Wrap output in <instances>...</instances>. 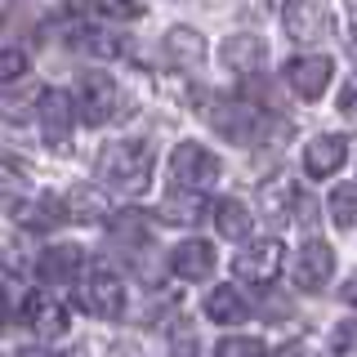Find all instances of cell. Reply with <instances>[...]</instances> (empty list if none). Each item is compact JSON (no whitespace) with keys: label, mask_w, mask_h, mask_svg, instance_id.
Instances as JSON below:
<instances>
[{"label":"cell","mask_w":357,"mask_h":357,"mask_svg":"<svg viewBox=\"0 0 357 357\" xmlns=\"http://www.w3.org/2000/svg\"><path fill=\"white\" fill-rule=\"evenodd\" d=\"M170 268L183 277V282H206V277L215 273V245H210V241H183V245H174Z\"/></svg>","instance_id":"4fadbf2b"},{"label":"cell","mask_w":357,"mask_h":357,"mask_svg":"<svg viewBox=\"0 0 357 357\" xmlns=\"http://www.w3.org/2000/svg\"><path fill=\"white\" fill-rule=\"evenodd\" d=\"M340 112L357 121V81H349V85H344V94H340Z\"/></svg>","instance_id":"f1b7e54d"},{"label":"cell","mask_w":357,"mask_h":357,"mask_svg":"<svg viewBox=\"0 0 357 357\" xmlns=\"http://www.w3.org/2000/svg\"><path fill=\"white\" fill-rule=\"evenodd\" d=\"M36 273H40V282H50V286L72 282V277L81 273V245H72V241L50 245V250L36 259Z\"/></svg>","instance_id":"5bb4252c"},{"label":"cell","mask_w":357,"mask_h":357,"mask_svg":"<svg viewBox=\"0 0 357 357\" xmlns=\"http://www.w3.org/2000/svg\"><path fill=\"white\" fill-rule=\"evenodd\" d=\"M331 219L340 223V228H357V188L344 183L331 192Z\"/></svg>","instance_id":"cb8c5ba5"},{"label":"cell","mask_w":357,"mask_h":357,"mask_svg":"<svg viewBox=\"0 0 357 357\" xmlns=\"http://www.w3.org/2000/svg\"><path fill=\"white\" fill-rule=\"evenodd\" d=\"M219 156L215 152H206L201 143H178V148L170 152V183L178 188V192H206L210 183L219 178Z\"/></svg>","instance_id":"7a4b0ae2"},{"label":"cell","mask_w":357,"mask_h":357,"mask_svg":"<svg viewBox=\"0 0 357 357\" xmlns=\"http://www.w3.org/2000/svg\"><path fill=\"white\" fill-rule=\"evenodd\" d=\"M331 72H335V63L326 59V54H299V59H290V63H286L282 81L290 85V94H295V98L312 103V98H321V94H326Z\"/></svg>","instance_id":"52a82bcc"},{"label":"cell","mask_w":357,"mask_h":357,"mask_svg":"<svg viewBox=\"0 0 357 357\" xmlns=\"http://www.w3.org/2000/svg\"><path fill=\"white\" fill-rule=\"evenodd\" d=\"M286 264V245L277 237H264V241H245L237 250V259H232V273L241 277V282L250 286H268L277 273H282Z\"/></svg>","instance_id":"8992f818"},{"label":"cell","mask_w":357,"mask_h":357,"mask_svg":"<svg viewBox=\"0 0 357 357\" xmlns=\"http://www.w3.org/2000/svg\"><path fill=\"white\" fill-rule=\"evenodd\" d=\"M22 72H27V54L22 50H0V85L18 81Z\"/></svg>","instance_id":"484cf974"},{"label":"cell","mask_w":357,"mask_h":357,"mask_svg":"<svg viewBox=\"0 0 357 357\" xmlns=\"http://www.w3.org/2000/svg\"><path fill=\"white\" fill-rule=\"evenodd\" d=\"M18 357H59V353H54V349H40V344H31V349H22Z\"/></svg>","instance_id":"1f68e13d"},{"label":"cell","mask_w":357,"mask_h":357,"mask_svg":"<svg viewBox=\"0 0 357 357\" xmlns=\"http://www.w3.org/2000/svg\"><path fill=\"white\" fill-rule=\"evenodd\" d=\"M215 223H219V237H228V241H250V228H255V219H250V210L241 206V201H219L215 206Z\"/></svg>","instance_id":"d6986e66"},{"label":"cell","mask_w":357,"mask_h":357,"mask_svg":"<svg viewBox=\"0 0 357 357\" xmlns=\"http://www.w3.org/2000/svg\"><path fill=\"white\" fill-rule=\"evenodd\" d=\"M112 237H116L121 245H148L152 241V219L148 215H116Z\"/></svg>","instance_id":"7402d4cb"},{"label":"cell","mask_w":357,"mask_h":357,"mask_svg":"<svg viewBox=\"0 0 357 357\" xmlns=\"http://www.w3.org/2000/svg\"><path fill=\"white\" fill-rule=\"evenodd\" d=\"M192 349H197V344H192V331H188V326H178V344H174V357H192Z\"/></svg>","instance_id":"4dcf8cb0"},{"label":"cell","mask_w":357,"mask_h":357,"mask_svg":"<svg viewBox=\"0 0 357 357\" xmlns=\"http://www.w3.org/2000/svg\"><path fill=\"white\" fill-rule=\"evenodd\" d=\"M210 126L228 143H259L268 130V116L255 103H241V98H215L210 103Z\"/></svg>","instance_id":"3957f363"},{"label":"cell","mask_w":357,"mask_h":357,"mask_svg":"<svg viewBox=\"0 0 357 357\" xmlns=\"http://www.w3.org/2000/svg\"><path fill=\"white\" fill-rule=\"evenodd\" d=\"M63 215H67V219H76V223H98V219L107 215V197L98 192V188L76 183L72 192L63 197Z\"/></svg>","instance_id":"ac0fdd59"},{"label":"cell","mask_w":357,"mask_h":357,"mask_svg":"<svg viewBox=\"0 0 357 357\" xmlns=\"http://www.w3.org/2000/svg\"><path fill=\"white\" fill-rule=\"evenodd\" d=\"M201 210H206V197H201V192H174V197H165V219H170V223H197Z\"/></svg>","instance_id":"603a6c76"},{"label":"cell","mask_w":357,"mask_h":357,"mask_svg":"<svg viewBox=\"0 0 357 357\" xmlns=\"http://www.w3.org/2000/svg\"><path fill=\"white\" fill-rule=\"evenodd\" d=\"M36 121H40V134H45V143H50V148H67L72 126H76V103L63 94V89H40Z\"/></svg>","instance_id":"ba28073f"},{"label":"cell","mask_w":357,"mask_h":357,"mask_svg":"<svg viewBox=\"0 0 357 357\" xmlns=\"http://www.w3.org/2000/svg\"><path fill=\"white\" fill-rule=\"evenodd\" d=\"M206 59V40L192 27H170L165 31V63L170 67H197Z\"/></svg>","instance_id":"2e32d148"},{"label":"cell","mask_w":357,"mask_h":357,"mask_svg":"<svg viewBox=\"0 0 357 357\" xmlns=\"http://www.w3.org/2000/svg\"><path fill=\"white\" fill-rule=\"evenodd\" d=\"M219 59L228 72H241V76H255L259 67L268 63V45L259 36H228L219 50Z\"/></svg>","instance_id":"7c38bea8"},{"label":"cell","mask_w":357,"mask_h":357,"mask_svg":"<svg viewBox=\"0 0 357 357\" xmlns=\"http://www.w3.org/2000/svg\"><path fill=\"white\" fill-rule=\"evenodd\" d=\"M27 321H31V331H36V335L54 340V335L67 331V308L59 304V299H50V295H31L27 299Z\"/></svg>","instance_id":"e0dca14e"},{"label":"cell","mask_w":357,"mask_h":357,"mask_svg":"<svg viewBox=\"0 0 357 357\" xmlns=\"http://www.w3.org/2000/svg\"><path fill=\"white\" fill-rule=\"evenodd\" d=\"M340 299H344L349 308H357V273H349V277H344V286H340Z\"/></svg>","instance_id":"f546056e"},{"label":"cell","mask_w":357,"mask_h":357,"mask_svg":"<svg viewBox=\"0 0 357 357\" xmlns=\"http://www.w3.org/2000/svg\"><path fill=\"white\" fill-rule=\"evenodd\" d=\"M98 178L121 192H143L152 183V152L148 143H134V139H121V143H107L98 152Z\"/></svg>","instance_id":"6da1fadb"},{"label":"cell","mask_w":357,"mask_h":357,"mask_svg":"<svg viewBox=\"0 0 357 357\" xmlns=\"http://www.w3.org/2000/svg\"><path fill=\"white\" fill-rule=\"evenodd\" d=\"M353 54H357V31H353Z\"/></svg>","instance_id":"d6a6232c"},{"label":"cell","mask_w":357,"mask_h":357,"mask_svg":"<svg viewBox=\"0 0 357 357\" xmlns=\"http://www.w3.org/2000/svg\"><path fill=\"white\" fill-rule=\"evenodd\" d=\"M206 317L219 321V326H241V321L250 317V304L241 299L237 286H215L206 295Z\"/></svg>","instance_id":"9a60e30c"},{"label":"cell","mask_w":357,"mask_h":357,"mask_svg":"<svg viewBox=\"0 0 357 357\" xmlns=\"http://www.w3.org/2000/svg\"><path fill=\"white\" fill-rule=\"evenodd\" d=\"M295 197H299V188L290 183V178L259 188V206H264V215L273 223H290V215H295Z\"/></svg>","instance_id":"ffe728a7"},{"label":"cell","mask_w":357,"mask_h":357,"mask_svg":"<svg viewBox=\"0 0 357 357\" xmlns=\"http://www.w3.org/2000/svg\"><path fill=\"white\" fill-rule=\"evenodd\" d=\"M344 161H349V143H344L340 134H317V139L304 148V170H308L312 178L335 174Z\"/></svg>","instance_id":"8fae6325"},{"label":"cell","mask_w":357,"mask_h":357,"mask_svg":"<svg viewBox=\"0 0 357 357\" xmlns=\"http://www.w3.org/2000/svg\"><path fill=\"white\" fill-rule=\"evenodd\" d=\"M295 286L299 290H321L331 282V273H335V250L321 237H312V241H304L299 245V255H295Z\"/></svg>","instance_id":"30bf717a"},{"label":"cell","mask_w":357,"mask_h":357,"mask_svg":"<svg viewBox=\"0 0 357 357\" xmlns=\"http://www.w3.org/2000/svg\"><path fill=\"white\" fill-rule=\"evenodd\" d=\"M81 308L94 312V317H103V321H116L121 312H126V286H121V277L107 273V268L89 273L85 286H81Z\"/></svg>","instance_id":"9c48e42d"},{"label":"cell","mask_w":357,"mask_h":357,"mask_svg":"<svg viewBox=\"0 0 357 357\" xmlns=\"http://www.w3.org/2000/svg\"><path fill=\"white\" fill-rule=\"evenodd\" d=\"M72 103H76V116L81 121H89V126H107V121H116V107H121L116 81L103 76V72H85Z\"/></svg>","instance_id":"5b68a950"},{"label":"cell","mask_w":357,"mask_h":357,"mask_svg":"<svg viewBox=\"0 0 357 357\" xmlns=\"http://www.w3.org/2000/svg\"><path fill=\"white\" fill-rule=\"evenodd\" d=\"M282 22H286V31L299 45H321L335 31L331 0H286V5H282Z\"/></svg>","instance_id":"277c9868"},{"label":"cell","mask_w":357,"mask_h":357,"mask_svg":"<svg viewBox=\"0 0 357 357\" xmlns=\"http://www.w3.org/2000/svg\"><path fill=\"white\" fill-rule=\"evenodd\" d=\"M14 215L22 219V228H54V223H63V197H36L27 201V206H18Z\"/></svg>","instance_id":"44dd1931"},{"label":"cell","mask_w":357,"mask_h":357,"mask_svg":"<svg viewBox=\"0 0 357 357\" xmlns=\"http://www.w3.org/2000/svg\"><path fill=\"white\" fill-rule=\"evenodd\" d=\"M290 223H299V228H312V223H317V201H312L304 188H299V197H295V215H290Z\"/></svg>","instance_id":"4316f807"},{"label":"cell","mask_w":357,"mask_h":357,"mask_svg":"<svg viewBox=\"0 0 357 357\" xmlns=\"http://www.w3.org/2000/svg\"><path fill=\"white\" fill-rule=\"evenodd\" d=\"M215 357H268L264 340H255V335H232V340H219Z\"/></svg>","instance_id":"d4e9b609"},{"label":"cell","mask_w":357,"mask_h":357,"mask_svg":"<svg viewBox=\"0 0 357 357\" xmlns=\"http://www.w3.org/2000/svg\"><path fill=\"white\" fill-rule=\"evenodd\" d=\"M331 344H335V353H344V357H357V326H335Z\"/></svg>","instance_id":"83f0119b"}]
</instances>
